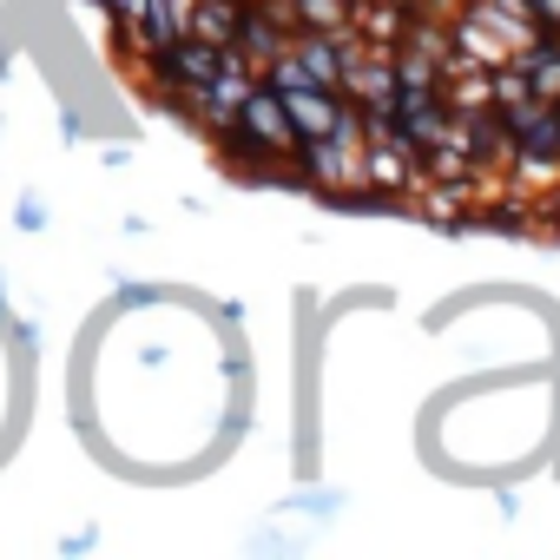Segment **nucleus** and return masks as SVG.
I'll return each instance as SVG.
<instances>
[{
    "mask_svg": "<svg viewBox=\"0 0 560 560\" xmlns=\"http://www.w3.org/2000/svg\"><path fill=\"white\" fill-rule=\"evenodd\" d=\"M277 100H284L298 139H324V132H337V113H343V93H337V86H291V93H277Z\"/></svg>",
    "mask_w": 560,
    "mask_h": 560,
    "instance_id": "nucleus-1",
    "label": "nucleus"
},
{
    "mask_svg": "<svg viewBox=\"0 0 560 560\" xmlns=\"http://www.w3.org/2000/svg\"><path fill=\"white\" fill-rule=\"evenodd\" d=\"M343 40H350V34H317V27H291V40H284V47H291V60H298V67H304V73H311L317 86H337V80H343Z\"/></svg>",
    "mask_w": 560,
    "mask_h": 560,
    "instance_id": "nucleus-2",
    "label": "nucleus"
},
{
    "mask_svg": "<svg viewBox=\"0 0 560 560\" xmlns=\"http://www.w3.org/2000/svg\"><path fill=\"white\" fill-rule=\"evenodd\" d=\"M291 27H317V34H357V0H284Z\"/></svg>",
    "mask_w": 560,
    "mask_h": 560,
    "instance_id": "nucleus-3",
    "label": "nucleus"
},
{
    "mask_svg": "<svg viewBox=\"0 0 560 560\" xmlns=\"http://www.w3.org/2000/svg\"><path fill=\"white\" fill-rule=\"evenodd\" d=\"M337 501H343L337 488H317V494H291V501H284V514H311V521H330V514H337Z\"/></svg>",
    "mask_w": 560,
    "mask_h": 560,
    "instance_id": "nucleus-4",
    "label": "nucleus"
},
{
    "mask_svg": "<svg viewBox=\"0 0 560 560\" xmlns=\"http://www.w3.org/2000/svg\"><path fill=\"white\" fill-rule=\"evenodd\" d=\"M14 224H21V231H47V198H40V191H21V198H14Z\"/></svg>",
    "mask_w": 560,
    "mask_h": 560,
    "instance_id": "nucleus-5",
    "label": "nucleus"
},
{
    "mask_svg": "<svg viewBox=\"0 0 560 560\" xmlns=\"http://www.w3.org/2000/svg\"><path fill=\"white\" fill-rule=\"evenodd\" d=\"M86 8H100L106 21H139V8H145V0H86Z\"/></svg>",
    "mask_w": 560,
    "mask_h": 560,
    "instance_id": "nucleus-6",
    "label": "nucleus"
},
{
    "mask_svg": "<svg viewBox=\"0 0 560 560\" xmlns=\"http://www.w3.org/2000/svg\"><path fill=\"white\" fill-rule=\"evenodd\" d=\"M534 14H540V27H560V0H534Z\"/></svg>",
    "mask_w": 560,
    "mask_h": 560,
    "instance_id": "nucleus-7",
    "label": "nucleus"
},
{
    "mask_svg": "<svg viewBox=\"0 0 560 560\" xmlns=\"http://www.w3.org/2000/svg\"><path fill=\"white\" fill-rule=\"evenodd\" d=\"M396 8H409V0H396Z\"/></svg>",
    "mask_w": 560,
    "mask_h": 560,
    "instance_id": "nucleus-8",
    "label": "nucleus"
}]
</instances>
